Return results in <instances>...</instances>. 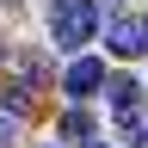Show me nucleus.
Returning a JSON list of instances; mask_svg holds the SVG:
<instances>
[{"label": "nucleus", "mask_w": 148, "mask_h": 148, "mask_svg": "<svg viewBox=\"0 0 148 148\" xmlns=\"http://www.w3.org/2000/svg\"><path fill=\"white\" fill-rule=\"evenodd\" d=\"M12 142V117H0V148H6Z\"/></svg>", "instance_id": "423d86ee"}, {"label": "nucleus", "mask_w": 148, "mask_h": 148, "mask_svg": "<svg viewBox=\"0 0 148 148\" xmlns=\"http://www.w3.org/2000/svg\"><path fill=\"white\" fill-rule=\"evenodd\" d=\"M105 43H111V56H123V62H136V56L148 49V31L136 25V18H117V25L105 31Z\"/></svg>", "instance_id": "7ed1b4c3"}, {"label": "nucleus", "mask_w": 148, "mask_h": 148, "mask_svg": "<svg viewBox=\"0 0 148 148\" xmlns=\"http://www.w3.org/2000/svg\"><path fill=\"white\" fill-rule=\"evenodd\" d=\"M62 136H68V142H92V111H80V105H74L68 117H62Z\"/></svg>", "instance_id": "39448f33"}, {"label": "nucleus", "mask_w": 148, "mask_h": 148, "mask_svg": "<svg viewBox=\"0 0 148 148\" xmlns=\"http://www.w3.org/2000/svg\"><path fill=\"white\" fill-rule=\"evenodd\" d=\"M92 31H99V0H62L56 6V43L62 49L92 43Z\"/></svg>", "instance_id": "f257e3e1"}, {"label": "nucleus", "mask_w": 148, "mask_h": 148, "mask_svg": "<svg viewBox=\"0 0 148 148\" xmlns=\"http://www.w3.org/2000/svg\"><path fill=\"white\" fill-rule=\"evenodd\" d=\"M142 31H148V25H142Z\"/></svg>", "instance_id": "6e6552de"}, {"label": "nucleus", "mask_w": 148, "mask_h": 148, "mask_svg": "<svg viewBox=\"0 0 148 148\" xmlns=\"http://www.w3.org/2000/svg\"><path fill=\"white\" fill-rule=\"evenodd\" d=\"M105 92H111V111H117L123 123H136V117H142V86H136V80H111Z\"/></svg>", "instance_id": "20e7f679"}, {"label": "nucleus", "mask_w": 148, "mask_h": 148, "mask_svg": "<svg viewBox=\"0 0 148 148\" xmlns=\"http://www.w3.org/2000/svg\"><path fill=\"white\" fill-rule=\"evenodd\" d=\"M136 148H148V130H136Z\"/></svg>", "instance_id": "0eeeda50"}, {"label": "nucleus", "mask_w": 148, "mask_h": 148, "mask_svg": "<svg viewBox=\"0 0 148 148\" xmlns=\"http://www.w3.org/2000/svg\"><path fill=\"white\" fill-rule=\"evenodd\" d=\"M62 86L74 92V99L99 92V86H105V62H99V56H74V62H68V74H62Z\"/></svg>", "instance_id": "f03ea898"}]
</instances>
